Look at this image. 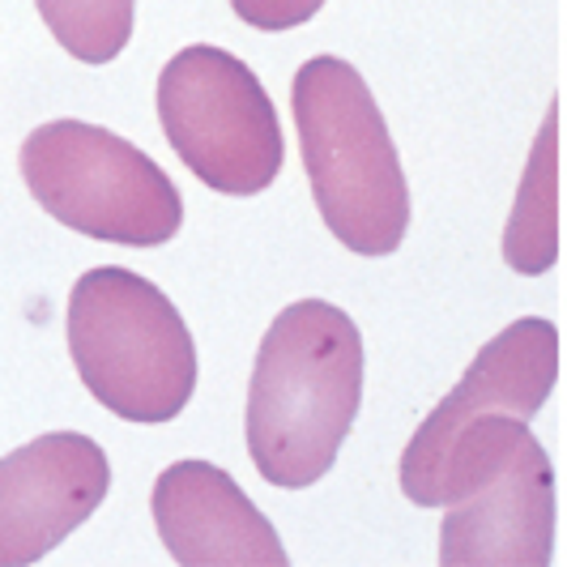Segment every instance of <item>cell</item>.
I'll use <instances>...</instances> for the list:
<instances>
[{
    "mask_svg": "<svg viewBox=\"0 0 567 567\" xmlns=\"http://www.w3.org/2000/svg\"><path fill=\"white\" fill-rule=\"evenodd\" d=\"M363 401V338L324 299L278 312L256 350L248 389V453L260 478L286 491L320 483Z\"/></svg>",
    "mask_w": 567,
    "mask_h": 567,
    "instance_id": "6da1fadb",
    "label": "cell"
},
{
    "mask_svg": "<svg viewBox=\"0 0 567 567\" xmlns=\"http://www.w3.org/2000/svg\"><path fill=\"white\" fill-rule=\"evenodd\" d=\"M290 112L316 209L333 239L359 256L398 252L410 230V188L359 69L338 56L308 60L290 85Z\"/></svg>",
    "mask_w": 567,
    "mask_h": 567,
    "instance_id": "7a4b0ae2",
    "label": "cell"
},
{
    "mask_svg": "<svg viewBox=\"0 0 567 567\" xmlns=\"http://www.w3.org/2000/svg\"><path fill=\"white\" fill-rule=\"evenodd\" d=\"M69 354L82 384L128 423H171L197 389V341L142 274L103 265L69 295Z\"/></svg>",
    "mask_w": 567,
    "mask_h": 567,
    "instance_id": "3957f363",
    "label": "cell"
},
{
    "mask_svg": "<svg viewBox=\"0 0 567 567\" xmlns=\"http://www.w3.org/2000/svg\"><path fill=\"white\" fill-rule=\"evenodd\" d=\"M22 179L60 227L128 248L175 239L184 200L171 175L133 142L85 120L39 124L22 142Z\"/></svg>",
    "mask_w": 567,
    "mask_h": 567,
    "instance_id": "277c9868",
    "label": "cell"
},
{
    "mask_svg": "<svg viewBox=\"0 0 567 567\" xmlns=\"http://www.w3.org/2000/svg\"><path fill=\"white\" fill-rule=\"evenodd\" d=\"M158 120L205 188L256 197L282 171L278 112L256 73L223 48H184L158 78Z\"/></svg>",
    "mask_w": 567,
    "mask_h": 567,
    "instance_id": "5b68a950",
    "label": "cell"
},
{
    "mask_svg": "<svg viewBox=\"0 0 567 567\" xmlns=\"http://www.w3.org/2000/svg\"><path fill=\"white\" fill-rule=\"evenodd\" d=\"M440 564L444 567H546L555 546V474L550 456L516 423L486 449L453 504H444Z\"/></svg>",
    "mask_w": 567,
    "mask_h": 567,
    "instance_id": "8992f818",
    "label": "cell"
},
{
    "mask_svg": "<svg viewBox=\"0 0 567 567\" xmlns=\"http://www.w3.org/2000/svg\"><path fill=\"white\" fill-rule=\"evenodd\" d=\"M107 453L78 431H52L0 456V567L52 555L107 499Z\"/></svg>",
    "mask_w": 567,
    "mask_h": 567,
    "instance_id": "52a82bcc",
    "label": "cell"
},
{
    "mask_svg": "<svg viewBox=\"0 0 567 567\" xmlns=\"http://www.w3.org/2000/svg\"><path fill=\"white\" fill-rule=\"evenodd\" d=\"M555 380H559V329L542 316L512 320L499 338L486 341L470 371L461 375V384L414 431L410 449L401 453V491L414 495L444 449L456 440V431L474 419L504 414L529 423L546 405Z\"/></svg>",
    "mask_w": 567,
    "mask_h": 567,
    "instance_id": "ba28073f",
    "label": "cell"
},
{
    "mask_svg": "<svg viewBox=\"0 0 567 567\" xmlns=\"http://www.w3.org/2000/svg\"><path fill=\"white\" fill-rule=\"evenodd\" d=\"M154 525L184 567H286V546L239 483L209 461H175L154 483Z\"/></svg>",
    "mask_w": 567,
    "mask_h": 567,
    "instance_id": "9c48e42d",
    "label": "cell"
},
{
    "mask_svg": "<svg viewBox=\"0 0 567 567\" xmlns=\"http://www.w3.org/2000/svg\"><path fill=\"white\" fill-rule=\"evenodd\" d=\"M555 128H559V107L546 112L542 137L529 154V175L520 184L508 235H504V256L520 274H542L559 256V230H555V218H559V209H555V150H559V142H555Z\"/></svg>",
    "mask_w": 567,
    "mask_h": 567,
    "instance_id": "30bf717a",
    "label": "cell"
},
{
    "mask_svg": "<svg viewBox=\"0 0 567 567\" xmlns=\"http://www.w3.org/2000/svg\"><path fill=\"white\" fill-rule=\"evenodd\" d=\"M56 43L82 64H107L133 39V0H34Z\"/></svg>",
    "mask_w": 567,
    "mask_h": 567,
    "instance_id": "8fae6325",
    "label": "cell"
},
{
    "mask_svg": "<svg viewBox=\"0 0 567 567\" xmlns=\"http://www.w3.org/2000/svg\"><path fill=\"white\" fill-rule=\"evenodd\" d=\"M230 9L256 30H290L316 18L324 0H230Z\"/></svg>",
    "mask_w": 567,
    "mask_h": 567,
    "instance_id": "7c38bea8",
    "label": "cell"
}]
</instances>
